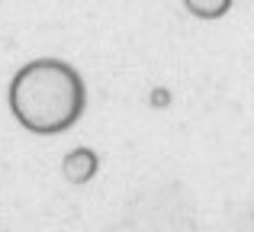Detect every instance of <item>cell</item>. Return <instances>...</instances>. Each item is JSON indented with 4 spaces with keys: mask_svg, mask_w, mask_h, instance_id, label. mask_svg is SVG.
Here are the masks:
<instances>
[{
    "mask_svg": "<svg viewBox=\"0 0 254 232\" xmlns=\"http://www.w3.org/2000/svg\"><path fill=\"white\" fill-rule=\"evenodd\" d=\"M87 90L71 65L55 58L29 62L10 84V110L23 129L58 136L84 116Z\"/></svg>",
    "mask_w": 254,
    "mask_h": 232,
    "instance_id": "6da1fadb",
    "label": "cell"
},
{
    "mask_svg": "<svg viewBox=\"0 0 254 232\" xmlns=\"http://www.w3.org/2000/svg\"><path fill=\"white\" fill-rule=\"evenodd\" d=\"M62 171H64V177H68L71 184H84V181H90V177L97 174V155H93L90 149H74V152L64 155Z\"/></svg>",
    "mask_w": 254,
    "mask_h": 232,
    "instance_id": "7a4b0ae2",
    "label": "cell"
}]
</instances>
